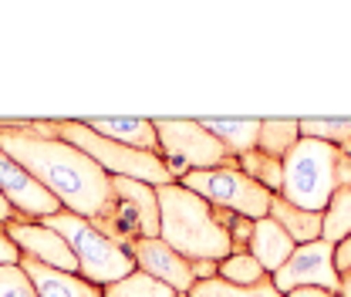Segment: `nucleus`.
<instances>
[{
    "label": "nucleus",
    "instance_id": "24",
    "mask_svg": "<svg viewBox=\"0 0 351 297\" xmlns=\"http://www.w3.org/2000/svg\"><path fill=\"white\" fill-rule=\"evenodd\" d=\"M301 139H321L328 145H351V119H298Z\"/></svg>",
    "mask_w": 351,
    "mask_h": 297
},
{
    "label": "nucleus",
    "instance_id": "32",
    "mask_svg": "<svg viewBox=\"0 0 351 297\" xmlns=\"http://www.w3.org/2000/svg\"><path fill=\"white\" fill-rule=\"evenodd\" d=\"M176 297H189V294H176Z\"/></svg>",
    "mask_w": 351,
    "mask_h": 297
},
{
    "label": "nucleus",
    "instance_id": "28",
    "mask_svg": "<svg viewBox=\"0 0 351 297\" xmlns=\"http://www.w3.org/2000/svg\"><path fill=\"white\" fill-rule=\"evenodd\" d=\"M219 274V260H193V281H213Z\"/></svg>",
    "mask_w": 351,
    "mask_h": 297
},
{
    "label": "nucleus",
    "instance_id": "29",
    "mask_svg": "<svg viewBox=\"0 0 351 297\" xmlns=\"http://www.w3.org/2000/svg\"><path fill=\"white\" fill-rule=\"evenodd\" d=\"M335 267H338V274H351V237H345L335 247Z\"/></svg>",
    "mask_w": 351,
    "mask_h": 297
},
{
    "label": "nucleus",
    "instance_id": "14",
    "mask_svg": "<svg viewBox=\"0 0 351 297\" xmlns=\"http://www.w3.org/2000/svg\"><path fill=\"white\" fill-rule=\"evenodd\" d=\"M298 250V243L284 233V226L277 223V219H270V216H263L254 223V237H250V247H247V254L257 257V263H261L263 270L274 277L287 260L291 254Z\"/></svg>",
    "mask_w": 351,
    "mask_h": 297
},
{
    "label": "nucleus",
    "instance_id": "8",
    "mask_svg": "<svg viewBox=\"0 0 351 297\" xmlns=\"http://www.w3.org/2000/svg\"><path fill=\"white\" fill-rule=\"evenodd\" d=\"M189 193L203 196L210 206L230 210L247 219H263L270 216V193L257 186L247 172H240L237 166H223V169H203V172H186L179 179Z\"/></svg>",
    "mask_w": 351,
    "mask_h": 297
},
{
    "label": "nucleus",
    "instance_id": "16",
    "mask_svg": "<svg viewBox=\"0 0 351 297\" xmlns=\"http://www.w3.org/2000/svg\"><path fill=\"white\" fill-rule=\"evenodd\" d=\"M270 219H277L284 226V233L304 247V243H314L324 237V213H311V210H301L294 203H287L284 196H274L270 200Z\"/></svg>",
    "mask_w": 351,
    "mask_h": 297
},
{
    "label": "nucleus",
    "instance_id": "19",
    "mask_svg": "<svg viewBox=\"0 0 351 297\" xmlns=\"http://www.w3.org/2000/svg\"><path fill=\"white\" fill-rule=\"evenodd\" d=\"M237 169L247 172L257 186H263L270 196H280L284 189V159H274V156H263V152H247L237 159Z\"/></svg>",
    "mask_w": 351,
    "mask_h": 297
},
{
    "label": "nucleus",
    "instance_id": "6",
    "mask_svg": "<svg viewBox=\"0 0 351 297\" xmlns=\"http://www.w3.org/2000/svg\"><path fill=\"white\" fill-rule=\"evenodd\" d=\"M152 122H156V135H159V156L169 166L176 182L186 172L237 166V159L226 152V145L199 126V119H152Z\"/></svg>",
    "mask_w": 351,
    "mask_h": 297
},
{
    "label": "nucleus",
    "instance_id": "2",
    "mask_svg": "<svg viewBox=\"0 0 351 297\" xmlns=\"http://www.w3.org/2000/svg\"><path fill=\"white\" fill-rule=\"evenodd\" d=\"M156 196H159V240H166L176 254H182L189 263L223 260L233 254L230 223L237 213L210 206L182 182L156 186Z\"/></svg>",
    "mask_w": 351,
    "mask_h": 297
},
{
    "label": "nucleus",
    "instance_id": "4",
    "mask_svg": "<svg viewBox=\"0 0 351 297\" xmlns=\"http://www.w3.org/2000/svg\"><path fill=\"white\" fill-rule=\"evenodd\" d=\"M41 223H47L51 230H58L68 240L71 254L78 260V277H85V281L98 284V287H108V284L135 274L132 254L122 243H115L108 233H101L95 226V219H85V216L61 210L54 216H47V219H41Z\"/></svg>",
    "mask_w": 351,
    "mask_h": 297
},
{
    "label": "nucleus",
    "instance_id": "17",
    "mask_svg": "<svg viewBox=\"0 0 351 297\" xmlns=\"http://www.w3.org/2000/svg\"><path fill=\"white\" fill-rule=\"evenodd\" d=\"M199 126L206 128L210 135H217L233 159H240V156L257 149L261 119H199Z\"/></svg>",
    "mask_w": 351,
    "mask_h": 297
},
{
    "label": "nucleus",
    "instance_id": "5",
    "mask_svg": "<svg viewBox=\"0 0 351 297\" xmlns=\"http://www.w3.org/2000/svg\"><path fill=\"white\" fill-rule=\"evenodd\" d=\"M338 159L341 149L321 139H301L284 156V189L280 196L301 210L324 213L338 193Z\"/></svg>",
    "mask_w": 351,
    "mask_h": 297
},
{
    "label": "nucleus",
    "instance_id": "3",
    "mask_svg": "<svg viewBox=\"0 0 351 297\" xmlns=\"http://www.w3.org/2000/svg\"><path fill=\"white\" fill-rule=\"evenodd\" d=\"M31 128L41 132V135H58V139L71 142L75 149L85 152L88 159H95L108 176H125V179H138V182H149V186L176 182L159 152H142V149L119 145V142L91 132L82 119H34Z\"/></svg>",
    "mask_w": 351,
    "mask_h": 297
},
{
    "label": "nucleus",
    "instance_id": "26",
    "mask_svg": "<svg viewBox=\"0 0 351 297\" xmlns=\"http://www.w3.org/2000/svg\"><path fill=\"white\" fill-rule=\"evenodd\" d=\"M254 223H257V219L233 216V223H230V243H233V254H247L250 237H254Z\"/></svg>",
    "mask_w": 351,
    "mask_h": 297
},
{
    "label": "nucleus",
    "instance_id": "31",
    "mask_svg": "<svg viewBox=\"0 0 351 297\" xmlns=\"http://www.w3.org/2000/svg\"><path fill=\"white\" fill-rule=\"evenodd\" d=\"M7 219H14V210H10V203L0 196V223H7Z\"/></svg>",
    "mask_w": 351,
    "mask_h": 297
},
{
    "label": "nucleus",
    "instance_id": "15",
    "mask_svg": "<svg viewBox=\"0 0 351 297\" xmlns=\"http://www.w3.org/2000/svg\"><path fill=\"white\" fill-rule=\"evenodd\" d=\"M91 132L129 145V149H142V152H159V135H156V122L152 119H82Z\"/></svg>",
    "mask_w": 351,
    "mask_h": 297
},
{
    "label": "nucleus",
    "instance_id": "7",
    "mask_svg": "<svg viewBox=\"0 0 351 297\" xmlns=\"http://www.w3.org/2000/svg\"><path fill=\"white\" fill-rule=\"evenodd\" d=\"M95 226L122 247H129L132 240H142V237H159L156 186L125 179V176H112V200L105 213L95 219Z\"/></svg>",
    "mask_w": 351,
    "mask_h": 297
},
{
    "label": "nucleus",
    "instance_id": "11",
    "mask_svg": "<svg viewBox=\"0 0 351 297\" xmlns=\"http://www.w3.org/2000/svg\"><path fill=\"white\" fill-rule=\"evenodd\" d=\"M3 226H7L10 240L17 243L21 257H31V260H38L44 267H54V270L78 274V260L71 254L68 240H64L58 230H51L47 223H41V219H17V216H14V219H7Z\"/></svg>",
    "mask_w": 351,
    "mask_h": 297
},
{
    "label": "nucleus",
    "instance_id": "25",
    "mask_svg": "<svg viewBox=\"0 0 351 297\" xmlns=\"http://www.w3.org/2000/svg\"><path fill=\"white\" fill-rule=\"evenodd\" d=\"M0 297H38L21 263H0Z\"/></svg>",
    "mask_w": 351,
    "mask_h": 297
},
{
    "label": "nucleus",
    "instance_id": "20",
    "mask_svg": "<svg viewBox=\"0 0 351 297\" xmlns=\"http://www.w3.org/2000/svg\"><path fill=\"white\" fill-rule=\"evenodd\" d=\"M219 281L233 284V287H257L263 281H270V274L257 263V257L250 254H230L219 260Z\"/></svg>",
    "mask_w": 351,
    "mask_h": 297
},
{
    "label": "nucleus",
    "instance_id": "13",
    "mask_svg": "<svg viewBox=\"0 0 351 297\" xmlns=\"http://www.w3.org/2000/svg\"><path fill=\"white\" fill-rule=\"evenodd\" d=\"M21 267L27 270L31 284L38 297H105V287L91 284L78 274H68V270H54V267H44L31 257H21Z\"/></svg>",
    "mask_w": 351,
    "mask_h": 297
},
{
    "label": "nucleus",
    "instance_id": "12",
    "mask_svg": "<svg viewBox=\"0 0 351 297\" xmlns=\"http://www.w3.org/2000/svg\"><path fill=\"white\" fill-rule=\"evenodd\" d=\"M135 260V270L162 281L166 287H173L176 294H189L193 291V263L182 254H176L173 247L159 237H142V240H132L125 247Z\"/></svg>",
    "mask_w": 351,
    "mask_h": 297
},
{
    "label": "nucleus",
    "instance_id": "22",
    "mask_svg": "<svg viewBox=\"0 0 351 297\" xmlns=\"http://www.w3.org/2000/svg\"><path fill=\"white\" fill-rule=\"evenodd\" d=\"M105 297H176V291L173 287H166L162 281H156V277L135 270V274H129V277L108 284V287H105Z\"/></svg>",
    "mask_w": 351,
    "mask_h": 297
},
{
    "label": "nucleus",
    "instance_id": "18",
    "mask_svg": "<svg viewBox=\"0 0 351 297\" xmlns=\"http://www.w3.org/2000/svg\"><path fill=\"white\" fill-rule=\"evenodd\" d=\"M298 142H301V122L298 119H261L257 152L274 156V159H284Z\"/></svg>",
    "mask_w": 351,
    "mask_h": 297
},
{
    "label": "nucleus",
    "instance_id": "30",
    "mask_svg": "<svg viewBox=\"0 0 351 297\" xmlns=\"http://www.w3.org/2000/svg\"><path fill=\"white\" fill-rule=\"evenodd\" d=\"M284 297H335L331 291H321V287H294V291H287Z\"/></svg>",
    "mask_w": 351,
    "mask_h": 297
},
{
    "label": "nucleus",
    "instance_id": "1",
    "mask_svg": "<svg viewBox=\"0 0 351 297\" xmlns=\"http://www.w3.org/2000/svg\"><path fill=\"white\" fill-rule=\"evenodd\" d=\"M0 149L31 172L61 203V210L85 219H98L105 213L112 200V176L71 142L58 135H41L27 126L0 128Z\"/></svg>",
    "mask_w": 351,
    "mask_h": 297
},
{
    "label": "nucleus",
    "instance_id": "9",
    "mask_svg": "<svg viewBox=\"0 0 351 297\" xmlns=\"http://www.w3.org/2000/svg\"><path fill=\"white\" fill-rule=\"evenodd\" d=\"M270 281H274V287L280 294H287L294 287H321V291H331V294L338 297V291H341V274L335 267V243L314 240V243L298 247L291 254V260Z\"/></svg>",
    "mask_w": 351,
    "mask_h": 297
},
{
    "label": "nucleus",
    "instance_id": "21",
    "mask_svg": "<svg viewBox=\"0 0 351 297\" xmlns=\"http://www.w3.org/2000/svg\"><path fill=\"white\" fill-rule=\"evenodd\" d=\"M345 237H351V186H341L331 200V206L324 210V237L328 243H341Z\"/></svg>",
    "mask_w": 351,
    "mask_h": 297
},
{
    "label": "nucleus",
    "instance_id": "23",
    "mask_svg": "<svg viewBox=\"0 0 351 297\" xmlns=\"http://www.w3.org/2000/svg\"><path fill=\"white\" fill-rule=\"evenodd\" d=\"M189 297H284V294L274 287V281H263L257 287H233V284L213 277V281H196Z\"/></svg>",
    "mask_w": 351,
    "mask_h": 297
},
{
    "label": "nucleus",
    "instance_id": "10",
    "mask_svg": "<svg viewBox=\"0 0 351 297\" xmlns=\"http://www.w3.org/2000/svg\"><path fill=\"white\" fill-rule=\"evenodd\" d=\"M0 196L10 203L17 219H47V216L61 213V203L3 149H0Z\"/></svg>",
    "mask_w": 351,
    "mask_h": 297
},
{
    "label": "nucleus",
    "instance_id": "27",
    "mask_svg": "<svg viewBox=\"0 0 351 297\" xmlns=\"http://www.w3.org/2000/svg\"><path fill=\"white\" fill-rule=\"evenodd\" d=\"M0 263H21V250H17V243L10 240V233H7L3 223H0Z\"/></svg>",
    "mask_w": 351,
    "mask_h": 297
}]
</instances>
